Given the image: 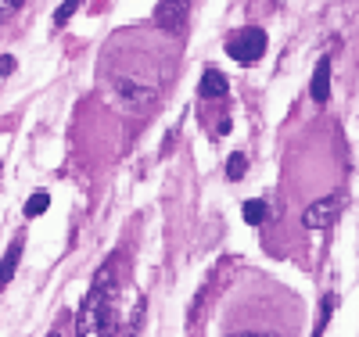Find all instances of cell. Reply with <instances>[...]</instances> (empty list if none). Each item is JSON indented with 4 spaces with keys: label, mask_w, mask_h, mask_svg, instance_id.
Listing matches in <instances>:
<instances>
[{
    "label": "cell",
    "mask_w": 359,
    "mask_h": 337,
    "mask_svg": "<svg viewBox=\"0 0 359 337\" xmlns=\"http://www.w3.org/2000/svg\"><path fill=\"white\" fill-rule=\"evenodd\" d=\"M115 291V262H104L101 273L90 284L83 305H79V319H76V333L79 337H97V333H111L115 330V309H111V294Z\"/></svg>",
    "instance_id": "1"
},
{
    "label": "cell",
    "mask_w": 359,
    "mask_h": 337,
    "mask_svg": "<svg viewBox=\"0 0 359 337\" xmlns=\"http://www.w3.org/2000/svg\"><path fill=\"white\" fill-rule=\"evenodd\" d=\"M266 47H269V36L262 33L259 25L237 29V33L226 40V54L237 61V65H255V61L266 54Z\"/></svg>",
    "instance_id": "2"
},
{
    "label": "cell",
    "mask_w": 359,
    "mask_h": 337,
    "mask_svg": "<svg viewBox=\"0 0 359 337\" xmlns=\"http://www.w3.org/2000/svg\"><path fill=\"white\" fill-rule=\"evenodd\" d=\"M187 11H191V0H158L155 25L165 29V33H176V29L187 22Z\"/></svg>",
    "instance_id": "3"
},
{
    "label": "cell",
    "mask_w": 359,
    "mask_h": 337,
    "mask_svg": "<svg viewBox=\"0 0 359 337\" xmlns=\"http://www.w3.org/2000/svg\"><path fill=\"white\" fill-rule=\"evenodd\" d=\"M338 212H341L338 198H323V201H313V205L306 208L302 223H306L309 230H327V226H331V223L338 219Z\"/></svg>",
    "instance_id": "4"
},
{
    "label": "cell",
    "mask_w": 359,
    "mask_h": 337,
    "mask_svg": "<svg viewBox=\"0 0 359 337\" xmlns=\"http://www.w3.org/2000/svg\"><path fill=\"white\" fill-rule=\"evenodd\" d=\"M198 94H201L205 101H223V97L230 94V83H226V76H223L219 69H208V72L201 76V83H198Z\"/></svg>",
    "instance_id": "5"
},
{
    "label": "cell",
    "mask_w": 359,
    "mask_h": 337,
    "mask_svg": "<svg viewBox=\"0 0 359 337\" xmlns=\"http://www.w3.org/2000/svg\"><path fill=\"white\" fill-rule=\"evenodd\" d=\"M309 97L316 104H323L327 97H331V61H316V69H313V83H309Z\"/></svg>",
    "instance_id": "6"
},
{
    "label": "cell",
    "mask_w": 359,
    "mask_h": 337,
    "mask_svg": "<svg viewBox=\"0 0 359 337\" xmlns=\"http://www.w3.org/2000/svg\"><path fill=\"white\" fill-rule=\"evenodd\" d=\"M22 248H25V240H15L11 248L4 252V259H0V291H4V287L15 280V273H18V259H22Z\"/></svg>",
    "instance_id": "7"
},
{
    "label": "cell",
    "mask_w": 359,
    "mask_h": 337,
    "mask_svg": "<svg viewBox=\"0 0 359 337\" xmlns=\"http://www.w3.org/2000/svg\"><path fill=\"white\" fill-rule=\"evenodd\" d=\"M241 216H245V223H248V226H262V223H266V216H269V208H266V201L252 198V201H245Z\"/></svg>",
    "instance_id": "8"
},
{
    "label": "cell",
    "mask_w": 359,
    "mask_h": 337,
    "mask_svg": "<svg viewBox=\"0 0 359 337\" xmlns=\"http://www.w3.org/2000/svg\"><path fill=\"white\" fill-rule=\"evenodd\" d=\"M47 205H50V194H47V191H36L33 198L25 201V219H36V216H43Z\"/></svg>",
    "instance_id": "9"
},
{
    "label": "cell",
    "mask_w": 359,
    "mask_h": 337,
    "mask_svg": "<svg viewBox=\"0 0 359 337\" xmlns=\"http://www.w3.org/2000/svg\"><path fill=\"white\" fill-rule=\"evenodd\" d=\"M245 172H248V158L241 155V151H233V155L226 158V176L230 179H241Z\"/></svg>",
    "instance_id": "10"
},
{
    "label": "cell",
    "mask_w": 359,
    "mask_h": 337,
    "mask_svg": "<svg viewBox=\"0 0 359 337\" xmlns=\"http://www.w3.org/2000/svg\"><path fill=\"white\" fill-rule=\"evenodd\" d=\"M79 4H83V0H62V8L54 11V25H65V22L79 11Z\"/></svg>",
    "instance_id": "11"
},
{
    "label": "cell",
    "mask_w": 359,
    "mask_h": 337,
    "mask_svg": "<svg viewBox=\"0 0 359 337\" xmlns=\"http://www.w3.org/2000/svg\"><path fill=\"white\" fill-rule=\"evenodd\" d=\"M22 4H25V0H0V22H8V18H15Z\"/></svg>",
    "instance_id": "12"
},
{
    "label": "cell",
    "mask_w": 359,
    "mask_h": 337,
    "mask_svg": "<svg viewBox=\"0 0 359 337\" xmlns=\"http://www.w3.org/2000/svg\"><path fill=\"white\" fill-rule=\"evenodd\" d=\"M15 72V57H0V76H11Z\"/></svg>",
    "instance_id": "13"
},
{
    "label": "cell",
    "mask_w": 359,
    "mask_h": 337,
    "mask_svg": "<svg viewBox=\"0 0 359 337\" xmlns=\"http://www.w3.org/2000/svg\"><path fill=\"white\" fill-rule=\"evenodd\" d=\"M216 133H219V137H226V133H230V118H219V130H216Z\"/></svg>",
    "instance_id": "14"
}]
</instances>
